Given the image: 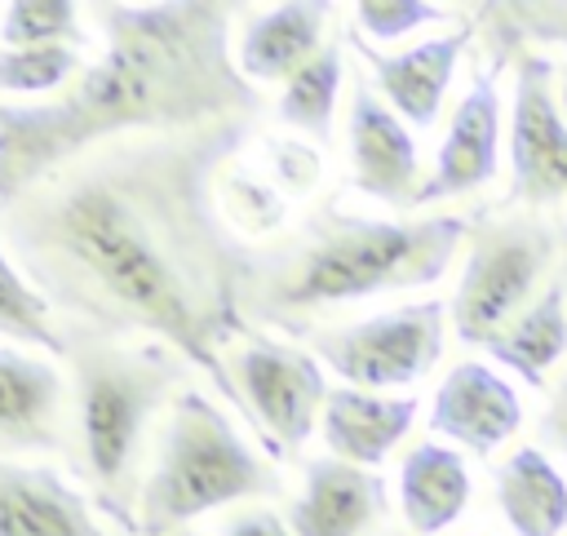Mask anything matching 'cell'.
Returning a JSON list of instances; mask_svg holds the SVG:
<instances>
[{"instance_id":"obj_8","label":"cell","mask_w":567,"mask_h":536,"mask_svg":"<svg viewBox=\"0 0 567 536\" xmlns=\"http://www.w3.org/2000/svg\"><path fill=\"white\" fill-rule=\"evenodd\" d=\"M443 301H412L368 315L346 328H315L310 354L354 390H399L416 385L443 354Z\"/></svg>"},{"instance_id":"obj_3","label":"cell","mask_w":567,"mask_h":536,"mask_svg":"<svg viewBox=\"0 0 567 536\" xmlns=\"http://www.w3.org/2000/svg\"><path fill=\"white\" fill-rule=\"evenodd\" d=\"M470 226L474 217L465 213L363 217L328 199L279 248L257 257L244 288V319L310 337L323 310L430 288L447 275Z\"/></svg>"},{"instance_id":"obj_14","label":"cell","mask_w":567,"mask_h":536,"mask_svg":"<svg viewBox=\"0 0 567 536\" xmlns=\"http://www.w3.org/2000/svg\"><path fill=\"white\" fill-rule=\"evenodd\" d=\"M523 425V403L514 385L483 359L456 363L430 403V430L461 443L474 456H492Z\"/></svg>"},{"instance_id":"obj_7","label":"cell","mask_w":567,"mask_h":536,"mask_svg":"<svg viewBox=\"0 0 567 536\" xmlns=\"http://www.w3.org/2000/svg\"><path fill=\"white\" fill-rule=\"evenodd\" d=\"M221 359L248 408L252 443L270 456H297L328 403L323 363L257 328H244V337L230 341Z\"/></svg>"},{"instance_id":"obj_18","label":"cell","mask_w":567,"mask_h":536,"mask_svg":"<svg viewBox=\"0 0 567 536\" xmlns=\"http://www.w3.org/2000/svg\"><path fill=\"white\" fill-rule=\"evenodd\" d=\"M332 4L323 0H288L252 13L235 44V66L244 80H288L297 75L319 49L328 31Z\"/></svg>"},{"instance_id":"obj_28","label":"cell","mask_w":567,"mask_h":536,"mask_svg":"<svg viewBox=\"0 0 567 536\" xmlns=\"http://www.w3.org/2000/svg\"><path fill=\"white\" fill-rule=\"evenodd\" d=\"M221 536H292V532H288V518H279L275 509H266V505H244V509H235V514L226 518Z\"/></svg>"},{"instance_id":"obj_15","label":"cell","mask_w":567,"mask_h":536,"mask_svg":"<svg viewBox=\"0 0 567 536\" xmlns=\"http://www.w3.org/2000/svg\"><path fill=\"white\" fill-rule=\"evenodd\" d=\"M385 514V483L377 470L319 456L306 461L297 501L288 505L292 536H368Z\"/></svg>"},{"instance_id":"obj_4","label":"cell","mask_w":567,"mask_h":536,"mask_svg":"<svg viewBox=\"0 0 567 536\" xmlns=\"http://www.w3.org/2000/svg\"><path fill=\"white\" fill-rule=\"evenodd\" d=\"M71 363V447L66 461L93 492V505L137 536L142 456L155 412L182 394L186 359L164 341L106 337L62 319Z\"/></svg>"},{"instance_id":"obj_24","label":"cell","mask_w":567,"mask_h":536,"mask_svg":"<svg viewBox=\"0 0 567 536\" xmlns=\"http://www.w3.org/2000/svg\"><path fill=\"white\" fill-rule=\"evenodd\" d=\"M0 337L35 346V350H44L53 359L66 354V341H62V328L53 323L49 301L27 284V275L13 266L4 244H0Z\"/></svg>"},{"instance_id":"obj_13","label":"cell","mask_w":567,"mask_h":536,"mask_svg":"<svg viewBox=\"0 0 567 536\" xmlns=\"http://www.w3.org/2000/svg\"><path fill=\"white\" fill-rule=\"evenodd\" d=\"M474 40V22L465 18L461 27H452L447 35H434V40H421L403 53H385V49H372L359 31H350V44L354 53H363L368 71L377 75V93L394 106V115L412 128H430L443 111V97H447V84L456 75V62L461 53L470 49Z\"/></svg>"},{"instance_id":"obj_20","label":"cell","mask_w":567,"mask_h":536,"mask_svg":"<svg viewBox=\"0 0 567 536\" xmlns=\"http://www.w3.org/2000/svg\"><path fill=\"white\" fill-rule=\"evenodd\" d=\"M496 505L514 536H563L567 532V478L536 447H514L496 470Z\"/></svg>"},{"instance_id":"obj_11","label":"cell","mask_w":567,"mask_h":536,"mask_svg":"<svg viewBox=\"0 0 567 536\" xmlns=\"http://www.w3.org/2000/svg\"><path fill=\"white\" fill-rule=\"evenodd\" d=\"M496 168H501V93H496V71H483L456 102V111L447 120V137H443L434 168L425 173L412 208L483 190L496 177Z\"/></svg>"},{"instance_id":"obj_22","label":"cell","mask_w":567,"mask_h":536,"mask_svg":"<svg viewBox=\"0 0 567 536\" xmlns=\"http://www.w3.org/2000/svg\"><path fill=\"white\" fill-rule=\"evenodd\" d=\"M474 35L483 31L492 66L501 71L509 58L532 53V44H567V4H478L470 9Z\"/></svg>"},{"instance_id":"obj_33","label":"cell","mask_w":567,"mask_h":536,"mask_svg":"<svg viewBox=\"0 0 567 536\" xmlns=\"http://www.w3.org/2000/svg\"><path fill=\"white\" fill-rule=\"evenodd\" d=\"M173 536H195V532H173Z\"/></svg>"},{"instance_id":"obj_32","label":"cell","mask_w":567,"mask_h":536,"mask_svg":"<svg viewBox=\"0 0 567 536\" xmlns=\"http://www.w3.org/2000/svg\"><path fill=\"white\" fill-rule=\"evenodd\" d=\"M377 536H412V532H377Z\"/></svg>"},{"instance_id":"obj_31","label":"cell","mask_w":567,"mask_h":536,"mask_svg":"<svg viewBox=\"0 0 567 536\" xmlns=\"http://www.w3.org/2000/svg\"><path fill=\"white\" fill-rule=\"evenodd\" d=\"M558 111H563V120H567V66L558 71Z\"/></svg>"},{"instance_id":"obj_21","label":"cell","mask_w":567,"mask_h":536,"mask_svg":"<svg viewBox=\"0 0 567 536\" xmlns=\"http://www.w3.org/2000/svg\"><path fill=\"white\" fill-rule=\"evenodd\" d=\"M501 368L518 372L532 390H545V372L567 354V292L563 279H554L505 332H496L483 346Z\"/></svg>"},{"instance_id":"obj_19","label":"cell","mask_w":567,"mask_h":536,"mask_svg":"<svg viewBox=\"0 0 567 536\" xmlns=\"http://www.w3.org/2000/svg\"><path fill=\"white\" fill-rule=\"evenodd\" d=\"M470 505V470L456 447L412 443L399 465V509L412 536H439Z\"/></svg>"},{"instance_id":"obj_23","label":"cell","mask_w":567,"mask_h":536,"mask_svg":"<svg viewBox=\"0 0 567 536\" xmlns=\"http://www.w3.org/2000/svg\"><path fill=\"white\" fill-rule=\"evenodd\" d=\"M337 93H341V44H323L297 75L284 80L279 93V120L297 133H306L310 142L328 146L332 142V111H337Z\"/></svg>"},{"instance_id":"obj_9","label":"cell","mask_w":567,"mask_h":536,"mask_svg":"<svg viewBox=\"0 0 567 536\" xmlns=\"http://www.w3.org/2000/svg\"><path fill=\"white\" fill-rule=\"evenodd\" d=\"M567 199V120L558 111L554 62L545 53L514 58L509 124V204L549 208Z\"/></svg>"},{"instance_id":"obj_27","label":"cell","mask_w":567,"mask_h":536,"mask_svg":"<svg viewBox=\"0 0 567 536\" xmlns=\"http://www.w3.org/2000/svg\"><path fill=\"white\" fill-rule=\"evenodd\" d=\"M439 18H447V9L430 0H359L350 9V31H363L372 40H399Z\"/></svg>"},{"instance_id":"obj_1","label":"cell","mask_w":567,"mask_h":536,"mask_svg":"<svg viewBox=\"0 0 567 536\" xmlns=\"http://www.w3.org/2000/svg\"><path fill=\"white\" fill-rule=\"evenodd\" d=\"M252 120L111 137L0 204V244L53 315L106 337L164 341L248 421L226 372L257 252L226 226L213 177ZM252 430V421H248Z\"/></svg>"},{"instance_id":"obj_25","label":"cell","mask_w":567,"mask_h":536,"mask_svg":"<svg viewBox=\"0 0 567 536\" xmlns=\"http://www.w3.org/2000/svg\"><path fill=\"white\" fill-rule=\"evenodd\" d=\"M4 49H49L80 44V9L66 0H13L0 13Z\"/></svg>"},{"instance_id":"obj_17","label":"cell","mask_w":567,"mask_h":536,"mask_svg":"<svg viewBox=\"0 0 567 536\" xmlns=\"http://www.w3.org/2000/svg\"><path fill=\"white\" fill-rule=\"evenodd\" d=\"M416 408L421 403L412 394H372V390L337 385V390H328L319 430L337 461L377 470L412 430Z\"/></svg>"},{"instance_id":"obj_12","label":"cell","mask_w":567,"mask_h":536,"mask_svg":"<svg viewBox=\"0 0 567 536\" xmlns=\"http://www.w3.org/2000/svg\"><path fill=\"white\" fill-rule=\"evenodd\" d=\"M66 381L49 359L0 346V456L66 452Z\"/></svg>"},{"instance_id":"obj_6","label":"cell","mask_w":567,"mask_h":536,"mask_svg":"<svg viewBox=\"0 0 567 536\" xmlns=\"http://www.w3.org/2000/svg\"><path fill=\"white\" fill-rule=\"evenodd\" d=\"M558 257L554 226L518 204H501L474 213L465 239V266L447 306L452 332L461 346H487L505 332L558 275L549 270Z\"/></svg>"},{"instance_id":"obj_26","label":"cell","mask_w":567,"mask_h":536,"mask_svg":"<svg viewBox=\"0 0 567 536\" xmlns=\"http://www.w3.org/2000/svg\"><path fill=\"white\" fill-rule=\"evenodd\" d=\"M80 71L75 44H49V49H4L0 53V93L18 97H44L62 89Z\"/></svg>"},{"instance_id":"obj_30","label":"cell","mask_w":567,"mask_h":536,"mask_svg":"<svg viewBox=\"0 0 567 536\" xmlns=\"http://www.w3.org/2000/svg\"><path fill=\"white\" fill-rule=\"evenodd\" d=\"M558 266H563V275H558V279H563V292H567V221L558 226Z\"/></svg>"},{"instance_id":"obj_29","label":"cell","mask_w":567,"mask_h":536,"mask_svg":"<svg viewBox=\"0 0 567 536\" xmlns=\"http://www.w3.org/2000/svg\"><path fill=\"white\" fill-rule=\"evenodd\" d=\"M540 439L567 461V372L549 390V408L540 412Z\"/></svg>"},{"instance_id":"obj_2","label":"cell","mask_w":567,"mask_h":536,"mask_svg":"<svg viewBox=\"0 0 567 536\" xmlns=\"http://www.w3.org/2000/svg\"><path fill=\"white\" fill-rule=\"evenodd\" d=\"M230 4H93L106 53L49 102H0V204L71 155L133 133L252 120L261 89L230 53Z\"/></svg>"},{"instance_id":"obj_10","label":"cell","mask_w":567,"mask_h":536,"mask_svg":"<svg viewBox=\"0 0 567 536\" xmlns=\"http://www.w3.org/2000/svg\"><path fill=\"white\" fill-rule=\"evenodd\" d=\"M346 142H350V182L377 204L412 213L416 190H421V159L408 124L394 115V106L363 80L354 75L350 89V111H346Z\"/></svg>"},{"instance_id":"obj_5","label":"cell","mask_w":567,"mask_h":536,"mask_svg":"<svg viewBox=\"0 0 567 536\" xmlns=\"http://www.w3.org/2000/svg\"><path fill=\"white\" fill-rule=\"evenodd\" d=\"M279 487L275 465L235 430L221 403L199 390H182L168 403V421L142 483L137 536L186 532V523L208 509L279 496Z\"/></svg>"},{"instance_id":"obj_16","label":"cell","mask_w":567,"mask_h":536,"mask_svg":"<svg viewBox=\"0 0 567 536\" xmlns=\"http://www.w3.org/2000/svg\"><path fill=\"white\" fill-rule=\"evenodd\" d=\"M0 536H106V527L58 470L0 456Z\"/></svg>"}]
</instances>
